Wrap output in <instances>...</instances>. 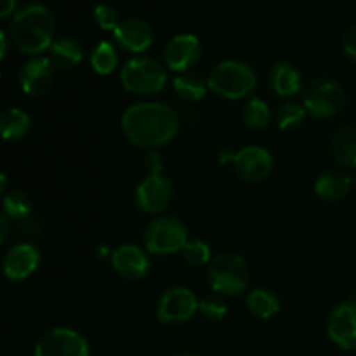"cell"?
Here are the masks:
<instances>
[{"label":"cell","mask_w":356,"mask_h":356,"mask_svg":"<svg viewBox=\"0 0 356 356\" xmlns=\"http://www.w3.org/2000/svg\"><path fill=\"white\" fill-rule=\"evenodd\" d=\"M343 47H344V52L348 54V58L353 59L356 63V24H353L351 28H348L346 33H344Z\"/></svg>","instance_id":"d6a6232c"},{"label":"cell","mask_w":356,"mask_h":356,"mask_svg":"<svg viewBox=\"0 0 356 356\" xmlns=\"http://www.w3.org/2000/svg\"><path fill=\"white\" fill-rule=\"evenodd\" d=\"M188 228L174 216H160L146 226L143 242L148 252L155 256H169L179 252L188 242Z\"/></svg>","instance_id":"8992f818"},{"label":"cell","mask_w":356,"mask_h":356,"mask_svg":"<svg viewBox=\"0 0 356 356\" xmlns=\"http://www.w3.org/2000/svg\"><path fill=\"white\" fill-rule=\"evenodd\" d=\"M202 45L195 35L181 33L170 38L163 49V61L172 72L184 73L200 59Z\"/></svg>","instance_id":"7c38bea8"},{"label":"cell","mask_w":356,"mask_h":356,"mask_svg":"<svg viewBox=\"0 0 356 356\" xmlns=\"http://www.w3.org/2000/svg\"><path fill=\"white\" fill-rule=\"evenodd\" d=\"M3 205V214L9 219H14V221H23V219H28L31 216V211H33V205H31L30 197L23 191H9L6 193V197L2 198Z\"/></svg>","instance_id":"4316f807"},{"label":"cell","mask_w":356,"mask_h":356,"mask_svg":"<svg viewBox=\"0 0 356 356\" xmlns=\"http://www.w3.org/2000/svg\"><path fill=\"white\" fill-rule=\"evenodd\" d=\"M9 31L17 51L30 56L42 54L54 42V14L44 3H28L14 13Z\"/></svg>","instance_id":"7a4b0ae2"},{"label":"cell","mask_w":356,"mask_h":356,"mask_svg":"<svg viewBox=\"0 0 356 356\" xmlns=\"http://www.w3.org/2000/svg\"><path fill=\"white\" fill-rule=\"evenodd\" d=\"M257 75L254 68L238 59L218 63L207 76V87L225 99H243L254 92Z\"/></svg>","instance_id":"3957f363"},{"label":"cell","mask_w":356,"mask_h":356,"mask_svg":"<svg viewBox=\"0 0 356 356\" xmlns=\"http://www.w3.org/2000/svg\"><path fill=\"white\" fill-rule=\"evenodd\" d=\"M7 54V37L2 30H0V61L6 58Z\"/></svg>","instance_id":"d590c367"},{"label":"cell","mask_w":356,"mask_h":356,"mask_svg":"<svg viewBox=\"0 0 356 356\" xmlns=\"http://www.w3.org/2000/svg\"><path fill=\"white\" fill-rule=\"evenodd\" d=\"M90 66L99 75H110L115 72L118 66V54L115 51L113 44L103 40L94 47L92 54H90Z\"/></svg>","instance_id":"484cf974"},{"label":"cell","mask_w":356,"mask_h":356,"mask_svg":"<svg viewBox=\"0 0 356 356\" xmlns=\"http://www.w3.org/2000/svg\"><path fill=\"white\" fill-rule=\"evenodd\" d=\"M198 312L202 313L204 318L211 320V322H219L228 315V305L219 296H207L198 301Z\"/></svg>","instance_id":"f546056e"},{"label":"cell","mask_w":356,"mask_h":356,"mask_svg":"<svg viewBox=\"0 0 356 356\" xmlns=\"http://www.w3.org/2000/svg\"><path fill=\"white\" fill-rule=\"evenodd\" d=\"M40 264V252L31 243H17L10 247L2 261V271L6 278L13 282H23L37 271Z\"/></svg>","instance_id":"5bb4252c"},{"label":"cell","mask_w":356,"mask_h":356,"mask_svg":"<svg viewBox=\"0 0 356 356\" xmlns=\"http://www.w3.org/2000/svg\"><path fill=\"white\" fill-rule=\"evenodd\" d=\"M176 356H198V355H193V353H181V355H176Z\"/></svg>","instance_id":"74e56055"},{"label":"cell","mask_w":356,"mask_h":356,"mask_svg":"<svg viewBox=\"0 0 356 356\" xmlns=\"http://www.w3.org/2000/svg\"><path fill=\"white\" fill-rule=\"evenodd\" d=\"M174 188L165 176H146L136 188V204L146 214H160L172 202Z\"/></svg>","instance_id":"8fae6325"},{"label":"cell","mask_w":356,"mask_h":356,"mask_svg":"<svg viewBox=\"0 0 356 356\" xmlns=\"http://www.w3.org/2000/svg\"><path fill=\"white\" fill-rule=\"evenodd\" d=\"M30 115L19 108H7L0 113V138L3 141H19L30 131Z\"/></svg>","instance_id":"7402d4cb"},{"label":"cell","mask_w":356,"mask_h":356,"mask_svg":"<svg viewBox=\"0 0 356 356\" xmlns=\"http://www.w3.org/2000/svg\"><path fill=\"white\" fill-rule=\"evenodd\" d=\"M49 52H51L49 59H51L52 65L59 70L75 68L83 58L82 45H80L75 38L70 37H63L52 42Z\"/></svg>","instance_id":"44dd1931"},{"label":"cell","mask_w":356,"mask_h":356,"mask_svg":"<svg viewBox=\"0 0 356 356\" xmlns=\"http://www.w3.org/2000/svg\"><path fill=\"white\" fill-rule=\"evenodd\" d=\"M172 87L179 94L181 99L184 101H200L209 89L207 80H204L198 73L193 72L179 73L172 80Z\"/></svg>","instance_id":"cb8c5ba5"},{"label":"cell","mask_w":356,"mask_h":356,"mask_svg":"<svg viewBox=\"0 0 356 356\" xmlns=\"http://www.w3.org/2000/svg\"><path fill=\"white\" fill-rule=\"evenodd\" d=\"M163 165H165V162H163V156L159 152L152 149V152L146 153L145 169L148 170V176H162Z\"/></svg>","instance_id":"1f68e13d"},{"label":"cell","mask_w":356,"mask_h":356,"mask_svg":"<svg viewBox=\"0 0 356 356\" xmlns=\"http://www.w3.org/2000/svg\"><path fill=\"white\" fill-rule=\"evenodd\" d=\"M113 37L124 51L139 54L153 44L155 35H153V28L148 21L141 19V17H127L115 28Z\"/></svg>","instance_id":"e0dca14e"},{"label":"cell","mask_w":356,"mask_h":356,"mask_svg":"<svg viewBox=\"0 0 356 356\" xmlns=\"http://www.w3.org/2000/svg\"><path fill=\"white\" fill-rule=\"evenodd\" d=\"M120 82L125 90L139 96L159 94L167 83V72L160 61L148 56H138L124 63Z\"/></svg>","instance_id":"277c9868"},{"label":"cell","mask_w":356,"mask_h":356,"mask_svg":"<svg viewBox=\"0 0 356 356\" xmlns=\"http://www.w3.org/2000/svg\"><path fill=\"white\" fill-rule=\"evenodd\" d=\"M94 17H96L97 24L103 30H115L120 24L118 10L113 6H110V3H101V6H97L94 9Z\"/></svg>","instance_id":"4dcf8cb0"},{"label":"cell","mask_w":356,"mask_h":356,"mask_svg":"<svg viewBox=\"0 0 356 356\" xmlns=\"http://www.w3.org/2000/svg\"><path fill=\"white\" fill-rule=\"evenodd\" d=\"M16 3L17 0H0V19L10 16L16 9Z\"/></svg>","instance_id":"e575fe53"},{"label":"cell","mask_w":356,"mask_h":356,"mask_svg":"<svg viewBox=\"0 0 356 356\" xmlns=\"http://www.w3.org/2000/svg\"><path fill=\"white\" fill-rule=\"evenodd\" d=\"M353 179L343 169H329L318 176L315 183V193L327 202L343 200L350 193Z\"/></svg>","instance_id":"ac0fdd59"},{"label":"cell","mask_w":356,"mask_h":356,"mask_svg":"<svg viewBox=\"0 0 356 356\" xmlns=\"http://www.w3.org/2000/svg\"><path fill=\"white\" fill-rule=\"evenodd\" d=\"M353 183H355V188H356V176H355V181H353Z\"/></svg>","instance_id":"f35d334b"},{"label":"cell","mask_w":356,"mask_h":356,"mask_svg":"<svg viewBox=\"0 0 356 356\" xmlns=\"http://www.w3.org/2000/svg\"><path fill=\"white\" fill-rule=\"evenodd\" d=\"M247 309L256 318L268 320L280 312V299L270 289H256L247 296Z\"/></svg>","instance_id":"603a6c76"},{"label":"cell","mask_w":356,"mask_h":356,"mask_svg":"<svg viewBox=\"0 0 356 356\" xmlns=\"http://www.w3.org/2000/svg\"><path fill=\"white\" fill-rule=\"evenodd\" d=\"M54 83V65L49 58H31L19 72V86L28 96H42Z\"/></svg>","instance_id":"9a60e30c"},{"label":"cell","mask_w":356,"mask_h":356,"mask_svg":"<svg viewBox=\"0 0 356 356\" xmlns=\"http://www.w3.org/2000/svg\"><path fill=\"white\" fill-rule=\"evenodd\" d=\"M0 76H2V73H0Z\"/></svg>","instance_id":"ab89813d"},{"label":"cell","mask_w":356,"mask_h":356,"mask_svg":"<svg viewBox=\"0 0 356 356\" xmlns=\"http://www.w3.org/2000/svg\"><path fill=\"white\" fill-rule=\"evenodd\" d=\"M198 312V299L188 287H172L160 296L156 302V318L165 325L188 322Z\"/></svg>","instance_id":"ba28073f"},{"label":"cell","mask_w":356,"mask_h":356,"mask_svg":"<svg viewBox=\"0 0 356 356\" xmlns=\"http://www.w3.org/2000/svg\"><path fill=\"white\" fill-rule=\"evenodd\" d=\"M183 254V259L186 261L190 266H205L207 263H211V247L200 238L188 240L186 245L181 250Z\"/></svg>","instance_id":"f1b7e54d"},{"label":"cell","mask_w":356,"mask_h":356,"mask_svg":"<svg viewBox=\"0 0 356 356\" xmlns=\"http://www.w3.org/2000/svg\"><path fill=\"white\" fill-rule=\"evenodd\" d=\"M233 169L236 176L249 183L266 179L273 170V156L266 148L257 145L243 146L236 153H233Z\"/></svg>","instance_id":"30bf717a"},{"label":"cell","mask_w":356,"mask_h":356,"mask_svg":"<svg viewBox=\"0 0 356 356\" xmlns=\"http://www.w3.org/2000/svg\"><path fill=\"white\" fill-rule=\"evenodd\" d=\"M209 285L221 296H240L250 282L249 266L238 254L225 252L209 263Z\"/></svg>","instance_id":"5b68a950"},{"label":"cell","mask_w":356,"mask_h":356,"mask_svg":"<svg viewBox=\"0 0 356 356\" xmlns=\"http://www.w3.org/2000/svg\"><path fill=\"white\" fill-rule=\"evenodd\" d=\"M270 86L275 94L282 97L296 96L302 90L301 72L291 63H277L270 72Z\"/></svg>","instance_id":"d6986e66"},{"label":"cell","mask_w":356,"mask_h":356,"mask_svg":"<svg viewBox=\"0 0 356 356\" xmlns=\"http://www.w3.org/2000/svg\"><path fill=\"white\" fill-rule=\"evenodd\" d=\"M111 266L125 280H141L149 271V257L141 247L125 243L111 252Z\"/></svg>","instance_id":"2e32d148"},{"label":"cell","mask_w":356,"mask_h":356,"mask_svg":"<svg viewBox=\"0 0 356 356\" xmlns=\"http://www.w3.org/2000/svg\"><path fill=\"white\" fill-rule=\"evenodd\" d=\"M330 341L343 350H356V302H343L332 309L327 322Z\"/></svg>","instance_id":"4fadbf2b"},{"label":"cell","mask_w":356,"mask_h":356,"mask_svg":"<svg viewBox=\"0 0 356 356\" xmlns=\"http://www.w3.org/2000/svg\"><path fill=\"white\" fill-rule=\"evenodd\" d=\"M330 153L334 160L343 167H356V127H339L330 141Z\"/></svg>","instance_id":"ffe728a7"},{"label":"cell","mask_w":356,"mask_h":356,"mask_svg":"<svg viewBox=\"0 0 356 356\" xmlns=\"http://www.w3.org/2000/svg\"><path fill=\"white\" fill-rule=\"evenodd\" d=\"M6 188H7V177L6 174L0 170V198L6 197Z\"/></svg>","instance_id":"8d00e7d4"},{"label":"cell","mask_w":356,"mask_h":356,"mask_svg":"<svg viewBox=\"0 0 356 356\" xmlns=\"http://www.w3.org/2000/svg\"><path fill=\"white\" fill-rule=\"evenodd\" d=\"M35 356H89V344L76 330L58 327L38 341Z\"/></svg>","instance_id":"9c48e42d"},{"label":"cell","mask_w":356,"mask_h":356,"mask_svg":"<svg viewBox=\"0 0 356 356\" xmlns=\"http://www.w3.org/2000/svg\"><path fill=\"white\" fill-rule=\"evenodd\" d=\"M243 124L247 125L252 131H263L270 125L271 122V110L268 106L266 101L259 99V97H252L249 99V103L243 108Z\"/></svg>","instance_id":"d4e9b609"},{"label":"cell","mask_w":356,"mask_h":356,"mask_svg":"<svg viewBox=\"0 0 356 356\" xmlns=\"http://www.w3.org/2000/svg\"><path fill=\"white\" fill-rule=\"evenodd\" d=\"M302 106L316 118H330L341 113L346 104V92L337 80L316 79L309 82L302 96Z\"/></svg>","instance_id":"52a82bcc"},{"label":"cell","mask_w":356,"mask_h":356,"mask_svg":"<svg viewBox=\"0 0 356 356\" xmlns=\"http://www.w3.org/2000/svg\"><path fill=\"white\" fill-rule=\"evenodd\" d=\"M306 113L305 106L294 103V101H287V103L280 104L277 110V124L282 131H292V129L299 127L305 120Z\"/></svg>","instance_id":"83f0119b"},{"label":"cell","mask_w":356,"mask_h":356,"mask_svg":"<svg viewBox=\"0 0 356 356\" xmlns=\"http://www.w3.org/2000/svg\"><path fill=\"white\" fill-rule=\"evenodd\" d=\"M122 131L138 148L156 149L174 139L179 129L176 110L159 101H143L129 106L122 115Z\"/></svg>","instance_id":"6da1fadb"},{"label":"cell","mask_w":356,"mask_h":356,"mask_svg":"<svg viewBox=\"0 0 356 356\" xmlns=\"http://www.w3.org/2000/svg\"><path fill=\"white\" fill-rule=\"evenodd\" d=\"M9 233H10L9 218H7V216L3 214V211H0V245H2V243L6 242L7 236H9Z\"/></svg>","instance_id":"836d02e7"}]
</instances>
